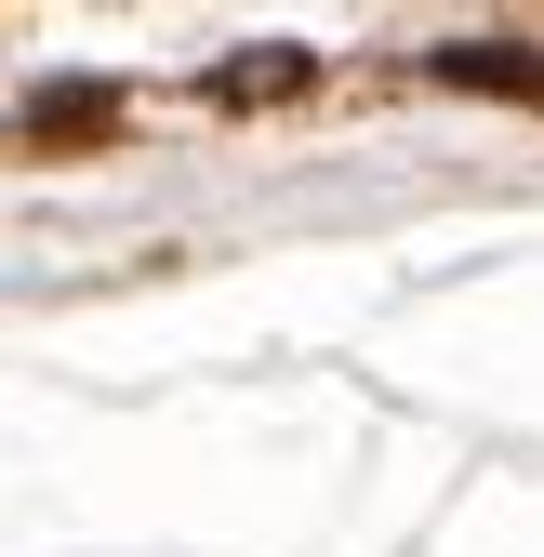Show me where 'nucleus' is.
I'll list each match as a JSON object with an SVG mask.
<instances>
[{
	"instance_id": "f257e3e1",
	"label": "nucleus",
	"mask_w": 544,
	"mask_h": 557,
	"mask_svg": "<svg viewBox=\"0 0 544 557\" xmlns=\"http://www.w3.org/2000/svg\"><path fill=\"white\" fill-rule=\"evenodd\" d=\"M293 81H306V53H239L213 94H226V107H252V94H293Z\"/></svg>"
}]
</instances>
